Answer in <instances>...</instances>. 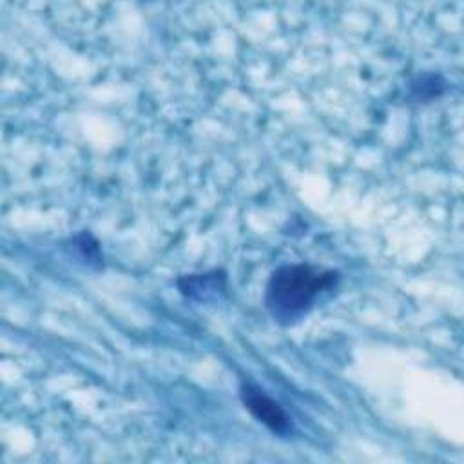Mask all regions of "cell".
<instances>
[{"mask_svg":"<svg viewBox=\"0 0 464 464\" xmlns=\"http://www.w3.org/2000/svg\"><path fill=\"white\" fill-rule=\"evenodd\" d=\"M339 276L334 270H321L304 263L285 265L272 272L266 285V306L274 319L292 323L303 317L315 297L334 286Z\"/></svg>","mask_w":464,"mask_h":464,"instance_id":"cell-1","label":"cell"},{"mask_svg":"<svg viewBox=\"0 0 464 464\" xmlns=\"http://www.w3.org/2000/svg\"><path fill=\"white\" fill-rule=\"evenodd\" d=\"M239 395L245 408L268 430L279 435H286L292 431V422L286 411L274 399H270L259 386L245 382L239 388Z\"/></svg>","mask_w":464,"mask_h":464,"instance_id":"cell-2","label":"cell"}]
</instances>
